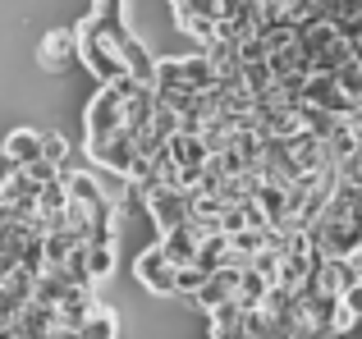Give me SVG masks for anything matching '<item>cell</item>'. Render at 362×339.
Wrapping results in <instances>:
<instances>
[{
	"label": "cell",
	"instance_id": "obj_1",
	"mask_svg": "<svg viewBox=\"0 0 362 339\" xmlns=\"http://www.w3.org/2000/svg\"><path fill=\"white\" fill-rule=\"evenodd\" d=\"M78 60L97 73V83L129 78V73H124V60H119L115 32H110V28H101L97 18H83V23H78Z\"/></svg>",
	"mask_w": 362,
	"mask_h": 339
},
{
	"label": "cell",
	"instance_id": "obj_2",
	"mask_svg": "<svg viewBox=\"0 0 362 339\" xmlns=\"http://www.w3.org/2000/svg\"><path fill=\"white\" fill-rule=\"evenodd\" d=\"M129 88H133V78L101 83V92L88 106V133H115V129L124 124V92Z\"/></svg>",
	"mask_w": 362,
	"mask_h": 339
},
{
	"label": "cell",
	"instance_id": "obj_3",
	"mask_svg": "<svg viewBox=\"0 0 362 339\" xmlns=\"http://www.w3.org/2000/svg\"><path fill=\"white\" fill-rule=\"evenodd\" d=\"M142 206L156 220V230H175L188 220V193L184 188H165V184H147L142 188Z\"/></svg>",
	"mask_w": 362,
	"mask_h": 339
},
{
	"label": "cell",
	"instance_id": "obj_4",
	"mask_svg": "<svg viewBox=\"0 0 362 339\" xmlns=\"http://www.w3.org/2000/svg\"><path fill=\"white\" fill-rule=\"evenodd\" d=\"M175 9V23L193 37L197 46L216 37V14H221V0H170Z\"/></svg>",
	"mask_w": 362,
	"mask_h": 339
},
{
	"label": "cell",
	"instance_id": "obj_5",
	"mask_svg": "<svg viewBox=\"0 0 362 339\" xmlns=\"http://www.w3.org/2000/svg\"><path fill=\"white\" fill-rule=\"evenodd\" d=\"M37 60H42V69H64L69 60H78V23L69 28H55V32L42 37V46H37Z\"/></svg>",
	"mask_w": 362,
	"mask_h": 339
},
{
	"label": "cell",
	"instance_id": "obj_6",
	"mask_svg": "<svg viewBox=\"0 0 362 339\" xmlns=\"http://www.w3.org/2000/svg\"><path fill=\"white\" fill-rule=\"evenodd\" d=\"M133 275L142 280V289H151V294H175V266H170V257L160 248H147L138 261H133Z\"/></svg>",
	"mask_w": 362,
	"mask_h": 339
},
{
	"label": "cell",
	"instance_id": "obj_7",
	"mask_svg": "<svg viewBox=\"0 0 362 339\" xmlns=\"http://www.w3.org/2000/svg\"><path fill=\"white\" fill-rule=\"evenodd\" d=\"M197 243H202V234L184 220V225H175V230H160V243H156V248L170 257V266H188V261L197 257Z\"/></svg>",
	"mask_w": 362,
	"mask_h": 339
},
{
	"label": "cell",
	"instance_id": "obj_8",
	"mask_svg": "<svg viewBox=\"0 0 362 339\" xmlns=\"http://www.w3.org/2000/svg\"><path fill=\"white\" fill-rule=\"evenodd\" d=\"M234 280H239V270H206V280L202 285H197V307H206V312H211V307H221V303H230L234 298Z\"/></svg>",
	"mask_w": 362,
	"mask_h": 339
},
{
	"label": "cell",
	"instance_id": "obj_9",
	"mask_svg": "<svg viewBox=\"0 0 362 339\" xmlns=\"http://www.w3.org/2000/svg\"><path fill=\"white\" fill-rule=\"evenodd\" d=\"M165 156L175 165H184V170H202L206 165V147H202L197 133H170L165 138Z\"/></svg>",
	"mask_w": 362,
	"mask_h": 339
},
{
	"label": "cell",
	"instance_id": "obj_10",
	"mask_svg": "<svg viewBox=\"0 0 362 339\" xmlns=\"http://www.w3.org/2000/svg\"><path fill=\"white\" fill-rule=\"evenodd\" d=\"M266 289H271V280H262L252 266H243V270H239V280H234V303H239L243 312H252V307H262Z\"/></svg>",
	"mask_w": 362,
	"mask_h": 339
},
{
	"label": "cell",
	"instance_id": "obj_11",
	"mask_svg": "<svg viewBox=\"0 0 362 339\" xmlns=\"http://www.w3.org/2000/svg\"><path fill=\"white\" fill-rule=\"evenodd\" d=\"M0 156H5V165L37 161V133H33V129H14V133L5 138V147H0Z\"/></svg>",
	"mask_w": 362,
	"mask_h": 339
},
{
	"label": "cell",
	"instance_id": "obj_12",
	"mask_svg": "<svg viewBox=\"0 0 362 339\" xmlns=\"http://www.w3.org/2000/svg\"><path fill=\"white\" fill-rule=\"evenodd\" d=\"M83 252H88V275H92V285H97V280H106L110 270H115V252H110V243H83Z\"/></svg>",
	"mask_w": 362,
	"mask_h": 339
},
{
	"label": "cell",
	"instance_id": "obj_13",
	"mask_svg": "<svg viewBox=\"0 0 362 339\" xmlns=\"http://www.w3.org/2000/svg\"><path fill=\"white\" fill-rule=\"evenodd\" d=\"M330 78H335V88L344 92V97H362V64L358 60H344L339 64V69H330Z\"/></svg>",
	"mask_w": 362,
	"mask_h": 339
},
{
	"label": "cell",
	"instance_id": "obj_14",
	"mask_svg": "<svg viewBox=\"0 0 362 339\" xmlns=\"http://www.w3.org/2000/svg\"><path fill=\"white\" fill-rule=\"evenodd\" d=\"M37 156L51 165H64L69 161V143H64L60 133H37Z\"/></svg>",
	"mask_w": 362,
	"mask_h": 339
},
{
	"label": "cell",
	"instance_id": "obj_15",
	"mask_svg": "<svg viewBox=\"0 0 362 339\" xmlns=\"http://www.w3.org/2000/svg\"><path fill=\"white\" fill-rule=\"evenodd\" d=\"M202 280H206V270L193 266V261H188V266H175V294H188V298H193Z\"/></svg>",
	"mask_w": 362,
	"mask_h": 339
},
{
	"label": "cell",
	"instance_id": "obj_16",
	"mask_svg": "<svg viewBox=\"0 0 362 339\" xmlns=\"http://www.w3.org/2000/svg\"><path fill=\"white\" fill-rule=\"evenodd\" d=\"M18 170H23V174L33 179V184H51L60 165H51V161H42V156H37V161H28V165H18Z\"/></svg>",
	"mask_w": 362,
	"mask_h": 339
}]
</instances>
